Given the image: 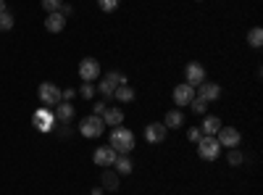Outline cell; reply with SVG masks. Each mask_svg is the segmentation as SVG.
<instances>
[{
  "label": "cell",
  "instance_id": "obj_1",
  "mask_svg": "<svg viewBox=\"0 0 263 195\" xmlns=\"http://www.w3.org/2000/svg\"><path fill=\"white\" fill-rule=\"evenodd\" d=\"M111 145L119 156H124V153H132V148H135V132L132 129H126V127H114V132H111Z\"/></svg>",
  "mask_w": 263,
  "mask_h": 195
},
{
  "label": "cell",
  "instance_id": "obj_2",
  "mask_svg": "<svg viewBox=\"0 0 263 195\" xmlns=\"http://www.w3.org/2000/svg\"><path fill=\"white\" fill-rule=\"evenodd\" d=\"M218 153H221V145H218V140L213 135H203L200 140H197V156H200L203 161H216Z\"/></svg>",
  "mask_w": 263,
  "mask_h": 195
},
{
  "label": "cell",
  "instance_id": "obj_3",
  "mask_svg": "<svg viewBox=\"0 0 263 195\" xmlns=\"http://www.w3.org/2000/svg\"><path fill=\"white\" fill-rule=\"evenodd\" d=\"M103 129H105V124H103V119L100 116H87V119H82V124H79V132H82V137H100L103 135Z\"/></svg>",
  "mask_w": 263,
  "mask_h": 195
},
{
  "label": "cell",
  "instance_id": "obj_4",
  "mask_svg": "<svg viewBox=\"0 0 263 195\" xmlns=\"http://www.w3.org/2000/svg\"><path fill=\"white\" fill-rule=\"evenodd\" d=\"M119 84H126V77L119 74V72H111V74H105L100 79V95L105 98H114V90L119 87Z\"/></svg>",
  "mask_w": 263,
  "mask_h": 195
},
{
  "label": "cell",
  "instance_id": "obj_5",
  "mask_svg": "<svg viewBox=\"0 0 263 195\" xmlns=\"http://www.w3.org/2000/svg\"><path fill=\"white\" fill-rule=\"evenodd\" d=\"M79 77L84 79V82H95V79H100V63L95 61V58H82V63H79Z\"/></svg>",
  "mask_w": 263,
  "mask_h": 195
},
{
  "label": "cell",
  "instance_id": "obj_6",
  "mask_svg": "<svg viewBox=\"0 0 263 195\" xmlns=\"http://www.w3.org/2000/svg\"><path fill=\"white\" fill-rule=\"evenodd\" d=\"M32 121H34V127L40 129V132H50V129L55 127V114L48 111V108H37Z\"/></svg>",
  "mask_w": 263,
  "mask_h": 195
},
{
  "label": "cell",
  "instance_id": "obj_7",
  "mask_svg": "<svg viewBox=\"0 0 263 195\" xmlns=\"http://www.w3.org/2000/svg\"><path fill=\"white\" fill-rule=\"evenodd\" d=\"M216 140H218V145L221 148H237L239 145V129H234V127H221L216 132Z\"/></svg>",
  "mask_w": 263,
  "mask_h": 195
},
{
  "label": "cell",
  "instance_id": "obj_8",
  "mask_svg": "<svg viewBox=\"0 0 263 195\" xmlns=\"http://www.w3.org/2000/svg\"><path fill=\"white\" fill-rule=\"evenodd\" d=\"M40 100H42V105H58V100H61V90L55 87L53 82H42L40 84Z\"/></svg>",
  "mask_w": 263,
  "mask_h": 195
},
{
  "label": "cell",
  "instance_id": "obj_9",
  "mask_svg": "<svg viewBox=\"0 0 263 195\" xmlns=\"http://www.w3.org/2000/svg\"><path fill=\"white\" fill-rule=\"evenodd\" d=\"M184 77H187V84H192V87H197L200 82H205V66L197 61H190L187 69H184Z\"/></svg>",
  "mask_w": 263,
  "mask_h": 195
},
{
  "label": "cell",
  "instance_id": "obj_10",
  "mask_svg": "<svg viewBox=\"0 0 263 195\" xmlns=\"http://www.w3.org/2000/svg\"><path fill=\"white\" fill-rule=\"evenodd\" d=\"M116 150L111 148V145H100L95 153H92V161L98 164V166H103V169H108V166H114V161H116Z\"/></svg>",
  "mask_w": 263,
  "mask_h": 195
},
{
  "label": "cell",
  "instance_id": "obj_11",
  "mask_svg": "<svg viewBox=\"0 0 263 195\" xmlns=\"http://www.w3.org/2000/svg\"><path fill=\"white\" fill-rule=\"evenodd\" d=\"M145 140H147L150 145L163 143V140H166V127H163V121H153V124H147V127H145Z\"/></svg>",
  "mask_w": 263,
  "mask_h": 195
},
{
  "label": "cell",
  "instance_id": "obj_12",
  "mask_svg": "<svg viewBox=\"0 0 263 195\" xmlns=\"http://www.w3.org/2000/svg\"><path fill=\"white\" fill-rule=\"evenodd\" d=\"M192 98H195V87L192 84H177V87H174V103H177L179 108L182 105H190L192 103Z\"/></svg>",
  "mask_w": 263,
  "mask_h": 195
},
{
  "label": "cell",
  "instance_id": "obj_13",
  "mask_svg": "<svg viewBox=\"0 0 263 195\" xmlns=\"http://www.w3.org/2000/svg\"><path fill=\"white\" fill-rule=\"evenodd\" d=\"M197 87H200L197 98H203L205 103H213V100H218V98H221V87H218L216 82H200Z\"/></svg>",
  "mask_w": 263,
  "mask_h": 195
},
{
  "label": "cell",
  "instance_id": "obj_14",
  "mask_svg": "<svg viewBox=\"0 0 263 195\" xmlns=\"http://www.w3.org/2000/svg\"><path fill=\"white\" fill-rule=\"evenodd\" d=\"M63 27H66V16L63 13H58V11L55 13H48V19H45V29L48 32H55L58 34V32H63Z\"/></svg>",
  "mask_w": 263,
  "mask_h": 195
},
{
  "label": "cell",
  "instance_id": "obj_15",
  "mask_svg": "<svg viewBox=\"0 0 263 195\" xmlns=\"http://www.w3.org/2000/svg\"><path fill=\"white\" fill-rule=\"evenodd\" d=\"M100 119H103V124H108V127H121L124 111H121V108H105V114H103Z\"/></svg>",
  "mask_w": 263,
  "mask_h": 195
},
{
  "label": "cell",
  "instance_id": "obj_16",
  "mask_svg": "<svg viewBox=\"0 0 263 195\" xmlns=\"http://www.w3.org/2000/svg\"><path fill=\"white\" fill-rule=\"evenodd\" d=\"M184 124V114L179 111V108H174V111H168L166 116H163V127L166 129H179Z\"/></svg>",
  "mask_w": 263,
  "mask_h": 195
},
{
  "label": "cell",
  "instance_id": "obj_17",
  "mask_svg": "<svg viewBox=\"0 0 263 195\" xmlns=\"http://www.w3.org/2000/svg\"><path fill=\"white\" fill-rule=\"evenodd\" d=\"M114 166H116V174H121V177H126V174H132V171H135V164H132L129 153H124V156H116Z\"/></svg>",
  "mask_w": 263,
  "mask_h": 195
},
{
  "label": "cell",
  "instance_id": "obj_18",
  "mask_svg": "<svg viewBox=\"0 0 263 195\" xmlns=\"http://www.w3.org/2000/svg\"><path fill=\"white\" fill-rule=\"evenodd\" d=\"M74 114H77V111H74V105H71V103H66V100H63V103H58L55 119H58L61 124H69V121L74 119Z\"/></svg>",
  "mask_w": 263,
  "mask_h": 195
},
{
  "label": "cell",
  "instance_id": "obj_19",
  "mask_svg": "<svg viewBox=\"0 0 263 195\" xmlns=\"http://www.w3.org/2000/svg\"><path fill=\"white\" fill-rule=\"evenodd\" d=\"M218 129H221V119H218V116H205L203 124H200V132H203V135H213V137H216Z\"/></svg>",
  "mask_w": 263,
  "mask_h": 195
},
{
  "label": "cell",
  "instance_id": "obj_20",
  "mask_svg": "<svg viewBox=\"0 0 263 195\" xmlns=\"http://www.w3.org/2000/svg\"><path fill=\"white\" fill-rule=\"evenodd\" d=\"M114 98L119 103H132V100H135V90H132L129 84H119V87L114 90Z\"/></svg>",
  "mask_w": 263,
  "mask_h": 195
},
{
  "label": "cell",
  "instance_id": "obj_21",
  "mask_svg": "<svg viewBox=\"0 0 263 195\" xmlns=\"http://www.w3.org/2000/svg\"><path fill=\"white\" fill-rule=\"evenodd\" d=\"M103 190H119V182H121V174H116V171H105L103 180H100Z\"/></svg>",
  "mask_w": 263,
  "mask_h": 195
},
{
  "label": "cell",
  "instance_id": "obj_22",
  "mask_svg": "<svg viewBox=\"0 0 263 195\" xmlns=\"http://www.w3.org/2000/svg\"><path fill=\"white\" fill-rule=\"evenodd\" d=\"M248 42H250V48H260L263 45V29L260 27H253L248 32Z\"/></svg>",
  "mask_w": 263,
  "mask_h": 195
},
{
  "label": "cell",
  "instance_id": "obj_23",
  "mask_svg": "<svg viewBox=\"0 0 263 195\" xmlns=\"http://www.w3.org/2000/svg\"><path fill=\"white\" fill-rule=\"evenodd\" d=\"M190 108H192V114H197V116H203L205 114V108H208V103L203 100V98H192V103H190Z\"/></svg>",
  "mask_w": 263,
  "mask_h": 195
},
{
  "label": "cell",
  "instance_id": "obj_24",
  "mask_svg": "<svg viewBox=\"0 0 263 195\" xmlns=\"http://www.w3.org/2000/svg\"><path fill=\"white\" fill-rule=\"evenodd\" d=\"M227 161H229V166H242V161H245V156L239 153V150H234L232 148V153L227 156Z\"/></svg>",
  "mask_w": 263,
  "mask_h": 195
},
{
  "label": "cell",
  "instance_id": "obj_25",
  "mask_svg": "<svg viewBox=\"0 0 263 195\" xmlns=\"http://www.w3.org/2000/svg\"><path fill=\"white\" fill-rule=\"evenodd\" d=\"M98 6L105 11V13H114L119 8V0H98Z\"/></svg>",
  "mask_w": 263,
  "mask_h": 195
},
{
  "label": "cell",
  "instance_id": "obj_26",
  "mask_svg": "<svg viewBox=\"0 0 263 195\" xmlns=\"http://www.w3.org/2000/svg\"><path fill=\"white\" fill-rule=\"evenodd\" d=\"M11 27H13V16H11L8 11H3V13H0V32L11 29Z\"/></svg>",
  "mask_w": 263,
  "mask_h": 195
},
{
  "label": "cell",
  "instance_id": "obj_27",
  "mask_svg": "<svg viewBox=\"0 0 263 195\" xmlns=\"http://www.w3.org/2000/svg\"><path fill=\"white\" fill-rule=\"evenodd\" d=\"M61 6H63V0H42V8H45L48 13H55Z\"/></svg>",
  "mask_w": 263,
  "mask_h": 195
},
{
  "label": "cell",
  "instance_id": "obj_28",
  "mask_svg": "<svg viewBox=\"0 0 263 195\" xmlns=\"http://www.w3.org/2000/svg\"><path fill=\"white\" fill-rule=\"evenodd\" d=\"M79 95H82V98H87V100L95 98V87H92V82H84V84H82V90H79Z\"/></svg>",
  "mask_w": 263,
  "mask_h": 195
},
{
  "label": "cell",
  "instance_id": "obj_29",
  "mask_svg": "<svg viewBox=\"0 0 263 195\" xmlns=\"http://www.w3.org/2000/svg\"><path fill=\"white\" fill-rule=\"evenodd\" d=\"M200 137H203V132H200V129H197V127L187 129V140H190V143H197V140H200Z\"/></svg>",
  "mask_w": 263,
  "mask_h": 195
},
{
  "label": "cell",
  "instance_id": "obj_30",
  "mask_svg": "<svg viewBox=\"0 0 263 195\" xmlns=\"http://www.w3.org/2000/svg\"><path fill=\"white\" fill-rule=\"evenodd\" d=\"M74 98H77V90H71V87H69V90H63V93H61V100H66V103H71Z\"/></svg>",
  "mask_w": 263,
  "mask_h": 195
},
{
  "label": "cell",
  "instance_id": "obj_31",
  "mask_svg": "<svg viewBox=\"0 0 263 195\" xmlns=\"http://www.w3.org/2000/svg\"><path fill=\"white\" fill-rule=\"evenodd\" d=\"M105 108H108L105 100H95V116H103V114H105Z\"/></svg>",
  "mask_w": 263,
  "mask_h": 195
},
{
  "label": "cell",
  "instance_id": "obj_32",
  "mask_svg": "<svg viewBox=\"0 0 263 195\" xmlns=\"http://www.w3.org/2000/svg\"><path fill=\"white\" fill-rule=\"evenodd\" d=\"M58 13H63V16H71V13H74V8H71L69 3H63V6L58 8Z\"/></svg>",
  "mask_w": 263,
  "mask_h": 195
},
{
  "label": "cell",
  "instance_id": "obj_33",
  "mask_svg": "<svg viewBox=\"0 0 263 195\" xmlns=\"http://www.w3.org/2000/svg\"><path fill=\"white\" fill-rule=\"evenodd\" d=\"M3 11H8V8H6V0H0V13H3Z\"/></svg>",
  "mask_w": 263,
  "mask_h": 195
}]
</instances>
